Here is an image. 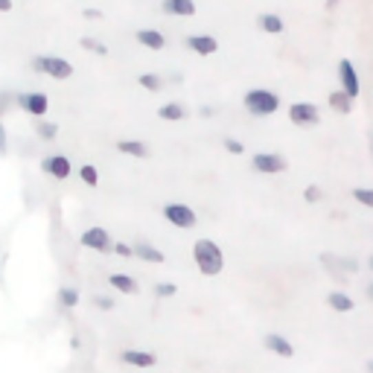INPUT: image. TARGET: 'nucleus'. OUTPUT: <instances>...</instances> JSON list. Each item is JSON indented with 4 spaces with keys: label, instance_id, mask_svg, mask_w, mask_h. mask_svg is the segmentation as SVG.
I'll list each match as a JSON object with an SVG mask.
<instances>
[{
    "label": "nucleus",
    "instance_id": "6ab92c4d",
    "mask_svg": "<svg viewBox=\"0 0 373 373\" xmlns=\"http://www.w3.org/2000/svg\"><path fill=\"white\" fill-rule=\"evenodd\" d=\"M108 283L114 286L117 292H122V295H134V292H138V283H134L129 275H111Z\"/></svg>",
    "mask_w": 373,
    "mask_h": 373
},
{
    "label": "nucleus",
    "instance_id": "7ed1b4c3",
    "mask_svg": "<svg viewBox=\"0 0 373 373\" xmlns=\"http://www.w3.org/2000/svg\"><path fill=\"white\" fill-rule=\"evenodd\" d=\"M32 67L39 73H47L53 79H70L73 76V65L67 58H58V56H35L32 58Z\"/></svg>",
    "mask_w": 373,
    "mask_h": 373
},
{
    "label": "nucleus",
    "instance_id": "412c9836",
    "mask_svg": "<svg viewBox=\"0 0 373 373\" xmlns=\"http://www.w3.org/2000/svg\"><path fill=\"white\" fill-rule=\"evenodd\" d=\"M158 117H160V120L175 122V120H181V117H184V108H181L178 103H167V105H160V108H158Z\"/></svg>",
    "mask_w": 373,
    "mask_h": 373
},
{
    "label": "nucleus",
    "instance_id": "4be33fe9",
    "mask_svg": "<svg viewBox=\"0 0 373 373\" xmlns=\"http://www.w3.org/2000/svg\"><path fill=\"white\" fill-rule=\"evenodd\" d=\"M58 303L67 306V309H73V306L79 303V292L70 289V286H61V289H58Z\"/></svg>",
    "mask_w": 373,
    "mask_h": 373
},
{
    "label": "nucleus",
    "instance_id": "423d86ee",
    "mask_svg": "<svg viewBox=\"0 0 373 373\" xmlns=\"http://www.w3.org/2000/svg\"><path fill=\"white\" fill-rule=\"evenodd\" d=\"M18 105H21L23 111H27V114H32V117H44V114H47V108H50L47 96H44V94H39V91L18 94Z\"/></svg>",
    "mask_w": 373,
    "mask_h": 373
},
{
    "label": "nucleus",
    "instance_id": "39448f33",
    "mask_svg": "<svg viewBox=\"0 0 373 373\" xmlns=\"http://www.w3.org/2000/svg\"><path fill=\"white\" fill-rule=\"evenodd\" d=\"M164 216H167L169 225H175V228H193L195 225V213H193V207H186V204H167Z\"/></svg>",
    "mask_w": 373,
    "mask_h": 373
},
{
    "label": "nucleus",
    "instance_id": "2eb2a0df",
    "mask_svg": "<svg viewBox=\"0 0 373 373\" xmlns=\"http://www.w3.org/2000/svg\"><path fill=\"white\" fill-rule=\"evenodd\" d=\"M138 41L143 44V47H149V50H164L167 47V39L160 35L158 30H140L138 32Z\"/></svg>",
    "mask_w": 373,
    "mask_h": 373
},
{
    "label": "nucleus",
    "instance_id": "b1692460",
    "mask_svg": "<svg viewBox=\"0 0 373 373\" xmlns=\"http://www.w3.org/2000/svg\"><path fill=\"white\" fill-rule=\"evenodd\" d=\"M82 47H85V50H91V53H96V56H105V53H108V47H105L103 41L91 39V35H82Z\"/></svg>",
    "mask_w": 373,
    "mask_h": 373
},
{
    "label": "nucleus",
    "instance_id": "bb28decb",
    "mask_svg": "<svg viewBox=\"0 0 373 373\" xmlns=\"http://www.w3.org/2000/svg\"><path fill=\"white\" fill-rule=\"evenodd\" d=\"M138 82L143 85L146 91H160V88H164V82H160L158 76H152V73H143V76H140Z\"/></svg>",
    "mask_w": 373,
    "mask_h": 373
},
{
    "label": "nucleus",
    "instance_id": "a19ab883",
    "mask_svg": "<svg viewBox=\"0 0 373 373\" xmlns=\"http://www.w3.org/2000/svg\"><path fill=\"white\" fill-rule=\"evenodd\" d=\"M370 295H373V286H370Z\"/></svg>",
    "mask_w": 373,
    "mask_h": 373
},
{
    "label": "nucleus",
    "instance_id": "6e6552de",
    "mask_svg": "<svg viewBox=\"0 0 373 373\" xmlns=\"http://www.w3.org/2000/svg\"><path fill=\"white\" fill-rule=\"evenodd\" d=\"M41 169L47 172V175H53V178H58V181H65V178L70 175V160H67L65 155H50V158H44Z\"/></svg>",
    "mask_w": 373,
    "mask_h": 373
},
{
    "label": "nucleus",
    "instance_id": "f03ea898",
    "mask_svg": "<svg viewBox=\"0 0 373 373\" xmlns=\"http://www.w3.org/2000/svg\"><path fill=\"white\" fill-rule=\"evenodd\" d=\"M245 108H248V114H254V117H268L280 108V99H277V94H271L266 88H254L245 94Z\"/></svg>",
    "mask_w": 373,
    "mask_h": 373
},
{
    "label": "nucleus",
    "instance_id": "ea45409f",
    "mask_svg": "<svg viewBox=\"0 0 373 373\" xmlns=\"http://www.w3.org/2000/svg\"><path fill=\"white\" fill-rule=\"evenodd\" d=\"M370 268H373V257H370Z\"/></svg>",
    "mask_w": 373,
    "mask_h": 373
},
{
    "label": "nucleus",
    "instance_id": "c756f323",
    "mask_svg": "<svg viewBox=\"0 0 373 373\" xmlns=\"http://www.w3.org/2000/svg\"><path fill=\"white\" fill-rule=\"evenodd\" d=\"M225 149H228V152H233V155H242V149H245V146H242L239 140H233V138H228V140H225Z\"/></svg>",
    "mask_w": 373,
    "mask_h": 373
},
{
    "label": "nucleus",
    "instance_id": "a878e982",
    "mask_svg": "<svg viewBox=\"0 0 373 373\" xmlns=\"http://www.w3.org/2000/svg\"><path fill=\"white\" fill-rule=\"evenodd\" d=\"M353 198H356L359 204L373 207V190H365V186H356V190H353Z\"/></svg>",
    "mask_w": 373,
    "mask_h": 373
},
{
    "label": "nucleus",
    "instance_id": "dca6fc26",
    "mask_svg": "<svg viewBox=\"0 0 373 373\" xmlns=\"http://www.w3.org/2000/svg\"><path fill=\"white\" fill-rule=\"evenodd\" d=\"M131 251L134 254H138L140 259H146V263H164V251H158V248H152V245H149V242H138V245H134L131 248Z\"/></svg>",
    "mask_w": 373,
    "mask_h": 373
},
{
    "label": "nucleus",
    "instance_id": "9d476101",
    "mask_svg": "<svg viewBox=\"0 0 373 373\" xmlns=\"http://www.w3.org/2000/svg\"><path fill=\"white\" fill-rule=\"evenodd\" d=\"M339 76H341V85H344L341 91L350 96V99H356V96H359V76H356V70H353V65H350L347 58L339 65Z\"/></svg>",
    "mask_w": 373,
    "mask_h": 373
},
{
    "label": "nucleus",
    "instance_id": "9b49d317",
    "mask_svg": "<svg viewBox=\"0 0 373 373\" xmlns=\"http://www.w3.org/2000/svg\"><path fill=\"white\" fill-rule=\"evenodd\" d=\"M186 47L195 50L198 56H213L219 50L216 39H210V35H190V39H186Z\"/></svg>",
    "mask_w": 373,
    "mask_h": 373
},
{
    "label": "nucleus",
    "instance_id": "ddd939ff",
    "mask_svg": "<svg viewBox=\"0 0 373 373\" xmlns=\"http://www.w3.org/2000/svg\"><path fill=\"white\" fill-rule=\"evenodd\" d=\"M164 12H167V15L190 18V15H195V3H193V0H164Z\"/></svg>",
    "mask_w": 373,
    "mask_h": 373
},
{
    "label": "nucleus",
    "instance_id": "f8f14e48",
    "mask_svg": "<svg viewBox=\"0 0 373 373\" xmlns=\"http://www.w3.org/2000/svg\"><path fill=\"white\" fill-rule=\"evenodd\" d=\"M122 362L134 365V367H152L158 359H155V353H149V350H126V353H122Z\"/></svg>",
    "mask_w": 373,
    "mask_h": 373
},
{
    "label": "nucleus",
    "instance_id": "4c0bfd02",
    "mask_svg": "<svg viewBox=\"0 0 373 373\" xmlns=\"http://www.w3.org/2000/svg\"><path fill=\"white\" fill-rule=\"evenodd\" d=\"M367 370H370V373H373V362H367Z\"/></svg>",
    "mask_w": 373,
    "mask_h": 373
},
{
    "label": "nucleus",
    "instance_id": "f704fd0d",
    "mask_svg": "<svg viewBox=\"0 0 373 373\" xmlns=\"http://www.w3.org/2000/svg\"><path fill=\"white\" fill-rule=\"evenodd\" d=\"M85 18H103V12L99 9H85Z\"/></svg>",
    "mask_w": 373,
    "mask_h": 373
},
{
    "label": "nucleus",
    "instance_id": "4468645a",
    "mask_svg": "<svg viewBox=\"0 0 373 373\" xmlns=\"http://www.w3.org/2000/svg\"><path fill=\"white\" fill-rule=\"evenodd\" d=\"M266 347L271 353H277V356H283V359H292L295 356V350H292V344L283 339V335H277V332H271V335H266Z\"/></svg>",
    "mask_w": 373,
    "mask_h": 373
},
{
    "label": "nucleus",
    "instance_id": "1a4fd4ad",
    "mask_svg": "<svg viewBox=\"0 0 373 373\" xmlns=\"http://www.w3.org/2000/svg\"><path fill=\"white\" fill-rule=\"evenodd\" d=\"M82 245L85 248H94V251H108L111 248V236L105 228H88L82 233Z\"/></svg>",
    "mask_w": 373,
    "mask_h": 373
},
{
    "label": "nucleus",
    "instance_id": "393cba45",
    "mask_svg": "<svg viewBox=\"0 0 373 373\" xmlns=\"http://www.w3.org/2000/svg\"><path fill=\"white\" fill-rule=\"evenodd\" d=\"M79 178L88 184V186H96L99 184V172H96V167H91V164H85L82 169H79Z\"/></svg>",
    "mask_w": 373,
    "mask_h": 373
},
{
    "label": "nucleus",
    "instance_id": "2f4dec72",
    "mask_svg": "<svg viewBox=\"0 0 373 373\" xmlns=\"http://www.w3.org/2000/svg\"><path fill=\"white\" fill-rule=\"evenodd\" d=\"M318 198H321V190H318V186L312 184V186H309V190H306V202H318Z\"/></svg>",
    "mask_w": 373,
    "mask_h": 373
},
{
    "label": "nucleus",
    "instance_id": "20e7f679",
    "mask_svg": "<svg viewBox=\"0 0 373 373\" xmlns=\"http://www.w3.org/2000/svg\"><path fill=\"white\" fill-rule=\"evenodd\" d=\"M289 120L295 122V126L309 129V126H315L321 117H318V108H315L312 103H295V105L289 108Z\"/></svg>",
    "mask_w": 373,
    "mask_h": 373
},
{
    "label": "nucleus",
    "instance_id": "aec40b11",
    "mask_svg": "<svg viewBox=\"0 0 373 373\" xmlns=\"http://www.w3.org/2000/svg\"><path fill=\"white\" fill-rule=\"evenodd\" d=\"M330 105L339 111V114H350V111H353V99L347 96L344 91H335V94L330 96Z\"/></svg>",
    "mask_w": 373,
    "mask_h": 373
},
{
    "label": "nucleus",
    "instance_id": "473e14b6",
    "mask_svg": "<svg viewBox=\"0 0 373 373\" xmlns=\"http://www.w3.org/2000/svg\"><path fill=\"white\" fill-rule=\"evenodd\" d=\"M99 309H111V306H114V301H108V297H96V301H94Z\"/></svg>",
    "mask_w": 373,
    "mask_h": 373
},
{
    "label": "nucleus",
    "instance_id": "cd10ccee",
    "mask_svg": "<svg viewBox=\"0 0 373 373\" xmlns=\"http://www.w3.org/2000/svg\"><path fill=\"white\" fill-rule=\"evenodd\" d=\"M35 129H39V134H41L44 140H53L56 134H58V129L53 126V122H39V126H35Z\"/></svg>",
    "mask_w": 373,
    "mask_h": 373
},
{
    "label": "nucleus",
    "instance_id": "c85d7f7f",
    "mask_svg": "<svg viewBox=\"0 0 373 373\" xmlns=\"http://www.w3.org/2000/svg\"><path fill=\"white\" fill-rule=\"evenodd\" d=\"M155 295L158 297H172V295H175V286H172V283H158L155 286Z\"/></svg>",
    "mask_w": 373,
    "mask_h": 373
},
{
    "label": "nucleus",
    "instance_id": "5701e85b",
    "mask_svg": "<svg viewBox=\"0 0 373 373\" xmlns=\"http://www.w3.org/2000/svg\"><path fill=\"white\" fill-rule=\"evenodd\" d=\"M259 27H263L266 32H283V18L280 15H259Z\"/></svg>",
    "mask_w": 373,
    "mask_h": 373
},
{
    "label": "nucleus",
    "instance_id": "7c9ffc66",
    "mask_svg": "<svg viewBox=\"0 0 373 373\" xmlns=\"http://www.w3.org/2000/svg\"><path fill=\"white\" fill-rule=\"evenodd\" d=\"M114 251H117L120 257H131V254H134V251H131V245H126V242H117V245H114Z\"/></svg>",
    "mask_w": 373,
    "mask_h": 373
},
{
    "label": "nucleus",
    "instance_id": "c9c22d12",
    "mask_svg": "<svg viewBox=\"0 0 373 373\" xmlns=\"http://www.w3.org/2000/svg\"><path fill=\"white\" fill-rule=\"evenodd\" d=\"M0 12H12V0H0Z\"/></svg>",
    "mask_w": 373,
    "mask_h": 373
},
{
    "label": "nucleus",
    "instance_id": "e433bc0d",
    "mask_svg": "<svg viewBox=\"0 0 373 373\" xmlns=\"http://www.w3.org/2000/svg\"><path fill=\"white\" fill-rule=\"evenodd\" d=\"M6 99H9V96H0V111H3V105H6Z\"/></svg>",
    "mask_w": 373,
    "mask_h": 373
},
{
    "label": "nucleus",
    "instance_id": "a211bd4d",
    "mask_svg": "<svg viewBox=\"0 0 373 373\" xmlns=\"http://www.w3.org/2000/svg\"><path fill=\"white\" fill-rule=\"evenodd\" d=\"M327 303L335 309V312H350V309H353L350 295H344V292H330L327 295Z\"/></svg>",
    "mask_w": 373,
    "mask_h": 373
},
{
    "label": "nucleus",
    "instance_id": "f257e3e1",
    "mask_svg": "<svg viewBox=\"0 0 373 373\" xmlns=\"http://www.w3.org/2000/svg\"><path fill=\"white\" fill-rule=\"evenodd\" d=\"M193 257H195V263H198V271H202L204 277H213L222 271V248L216 242H210V239H198L193 245Z\"/></svg>",
    "mask_w": 373,
    "mask_h": 373
},
{
    "label": "nucleus",
    "instance_id": "0eeeda50",
    "mask_svg": "<svg viewBox=\"0 0 373 373\" xmlns=\"http://www.w3.org/2000/svg\"><path fill=\"white\" fill-rule=\"evenodd\" d=\"M254 172H266V175H277L286 172V158L283 155H254Z\"/></svg>",
    "mask_w": 373,
    "mask_h": 373
},
{
    "label": "nucleus",
    "instance_id": "72a5a7b5",
    "mask_svg": "<svg viewBox=\"0 0 373 373\" xmlns=\"http://www.w3.org/2000/svg\"><path fill=\"white\" fill-rule=\"evenodd\" d=\"M0 155H6V129L0 126Z\"/></svg>",
    "mask_w": 373,
    "mask_h": 373
},
{
    "label": "nucleus",
    "instance_id": "f3484780",
    "mask_svg": "<svg viewBox=\"0 0 373 373\" xmlns=\"http://www.w3.org/2000/svg\"><path fill=\"white\" fill-rule=\"evenodd\" d=\"M117 149H120L122 155H131V158H149V149L140 140H120Z\"/></svg>",
    "mask_w": 373,
    "mask_h": 373
},
{
    "label": "nucleus",
    "instance_id": "58836bf2",
    "mask_svg": "<svg viewBox=\"0 0 373 373\" xmlns=\"http://www.w3.org/2000/svg\"><path fill=\"white\" fill-rule=\"evenodd\" d=\"M370 152H373V138H370Z\"/></svg>",
    "mask_w": 373,
    "mask_h": 373
}]
</instances>
